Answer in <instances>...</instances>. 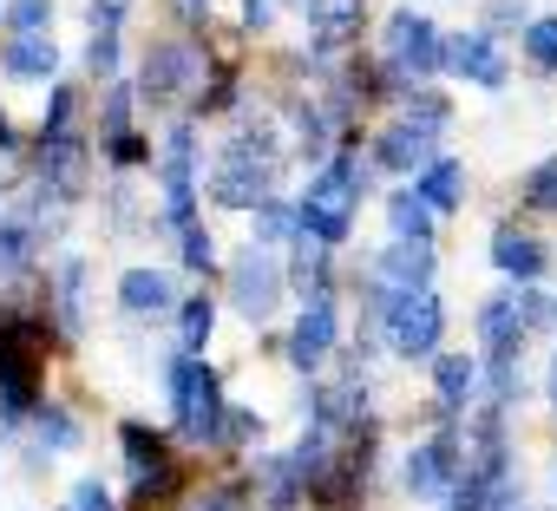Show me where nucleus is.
<instances>
[{"mask_svg": "<svg viewBox=\"0 0 557 511\" xmlns=\"http://www.w3.org/2000/svg\"><path fill=\"white\" fill-rule=\"evenodd\" d=\"M381 276H387L394 289H426V283H433V242H394V249L381 256Z\"/></svg>", "mask_w": 557, "mask_h": 511, "instance_id": "a211bd4d", "label": "nucleus"}, {"mask_svg": "<svg viewBox=\"0 0 557 511\" xmlns=\"http://www.w3.org/2000/svg\"><path fill=\"white\" fill-rule=\"evenodd\" d=\"M289 229H296V210H283V203H262V216H256V236H262V242L289 236Z\"/></svg>", "mask_w": 557, "mask_h": 511, "instance_id": "2f4dec72", "label": "nucleus"}, {"mask_svg": "<svg viewBox=\"0 0 557 511\" xmlns=\"http://www.w3.org/2000/svg\"><path fill=\"white\" fill-rule=\"evenodd\" d=\"M296 485H302L296 459H269V465H262V498H269V511H289V504H296Z\"/></svg>", "mask_w": 557, "mask_h": 511, "instance_id": "5701e85b", "label": "nucleus"}, {"mask_svg": "<svg viewBox=\"0 0 557 511\" xmlns=\"http://www.w3.org/2000/svg\"><path fill=\"white\" fill-rule=\"evenodd\" d=\"M190 511H236V498H230V491H210V498H197Z\"/></svg>", "mask_w": 557, "mask_h": 511, "instance_id": "a19ab883", "label": "nucleus"}, {"mask_svg": "<svg viewBox=\"0 0 557 511\" xmlns=\"http://www.w3.org/2000/svg\"><path fill=\"white\" fill-rule=\"evenodd\" d=\"M433 381H440V400H446V407H466L472 387H479V361H466V354H440Z\"/></svg>", "mask_w": 557, "mask_h": 511, "instance_id": "412c9836", "label": "nucleus"}, {"mask_svg": "<svg viewBox=\"0 0 557 511\" xmlns=\"http://www.w3.org/2000/svg\"><path fill=\"white\" fill-rule=\"evenodd\" d=\"M433 125H413V119H400V125H387L381 132V145H374V158L381 164H394V171H420V164H433Z\"/></svg>", "mask_w": 557, "mask_h": 511, "instance_id": "4468645a", "label": "nucleus"}, {"mask_svg": "<svg viewBox=\"0 0 557 511\" xmlns=\"http://www.w3.org/2000/svg\"><path fill=\"white\" fill-rule=\"evenodd\" d=\"M177 14L184 21H203V0H177Z\"/></svg>", "mask_w": 557, "mask_h": 511, "instance_id": "79ce46f5", "label": "nucleus"}, {"mask_svg": "<svg viewBox=\"0 0 557 511\" xmlns=\"http://www.w3.org/2000/svg\"><path fill=\"white\" fill-rule=\"evenodd\" d=\"M440 66H453L459 79L498 92L505 86V53L492 47V34H459V40H440Z\"/></svg>", "mask_w": 557, "mask_h": 511, "instance_id": "6e6552de", "label": "nucleus"}, {"mask_svg": "<svg viewBox=\"0 0 557 511\" xmlns=\"http://www.w3.org/2000/svg\"><path fill=\"white\" fill-rule=\"evenodd\" d=\"M387 223H394L400 242H426V236H433V210H426L413 190H400V197L387 203Z\"/></svg>", "mask_w": 557, "mask_h": 511, "instance_id": "4be33fe9", "label": "nucleus"}, {"mask_svg": "<svg viewBox=\"0 0 557 511\" xmlns=\"http://www.w3.org/2000/svg\"><path fill=\"white\" fill-rule=\"evenodd\" d=\"M125 125H132V92L119 86V92H112V105H106V138H119Z\"/></svg>", "mask_w": 557, "mask_h": 511, "instance_id": "4c0bfd02", "label": "nucleus"}, {"mask_svg": "<svg viewBox=\"0 0 557 511\" xmlns=\"http://www.w3.org/2000/svg\"><path fill=\"white\" fill-rule=\"evenodd\" d=\"M0 73L21 79V86H40V79H53V73H60V53H53V40H47V34H14L8 47H0Z\"/></svg>", "mask_w": 557, "mask_h": 511, "instance_id": "ddd939ff", "label": "nucleus"}, {"mask_svg": "<svg viewBox=\"0 0 557 511\" xmlns=\"http://www.w3.org/2000/svg\"><path fill=\"white\" fill-rule=\"evenodd\" d=\"M73 511H112L106 485H99V478H79V485H73Z\"/></svg>", "mask_w": 557, "mask_h": 511, "instance_id": "c9c22d12", "label": "nucleus"}, {"mask_svg": "<svg viewBox=\"0 0 557 511\" xmlns=\"http://www.w3.org/2000/svg\"><path fill=\"white\" fill-rule=\"evenodd\" d=\"M119 302H125L132 315H158V309H171V302H177V289H171V276H164V270H132V276L119 283Z\"/></svg>", "mask_w": 557, "mask_h": 511, "instance_id": "6ab92c4d", "label": "nucleus"}, {"mask_svg": "<svg viewBox=\"0 0 557 511\" xmlns=\"http://www.w3.org/2000/svg\"><path fill=\"white\" fill-rule=\"evenodd\" d=\"M479 335H485V354L505 367V361H511V348H518V335H524V322H518V309H511V302H485Z\"/></svg>", "mask_w": 557, "mask_h": 511, "instance_id": "aec40b11", "label": "nucleus"}, {"mask_svg": "<svg viewBox=\"0 0 557 511\" xmlns=\"http://www.w3.org/2000/svg\"><path fill=\"white\" fill-rule=\"evenodd\" d=\"M40 433H47V446H73V439H79L73 420H66L60 407H40Z\"/></svg>", "mask_w": 557, "mask_h": 511, "instance_id": "f704fd0d", "label": "nucleus"}, {"mask_svg": "<svg viewBox=\"0 0 557 511\" xmlns=\"http://www.w3.org/2000/svg\"><path fill=\"white\" fill-rule=\"evenodd\" d=\"M210 341V302H184V348Z\"/></svg>", "mask_w": 557, "mask_h": 511, "instance_id": "473e14b6", "label": "nucleus"}, {"mask_svg": "<svg viewBox=\"0 0 557 511\" xmlns=\"http://www.w3.org/2000/svg\"><path fill=\"white\" fill-rule=\"evenodd\" d=\"M216 439H230V446H249V439H262V420H256V413H223Z\"/></svg>", "mask_w": 557, "mask_h": 511, "instance_id": "7c9ffc66", "label": "nucleus"}, {"mask_svg": "<svg viewBox=\"0 0 557 511\" xmlns=\"http://www.w3.org/2000/svg\"><path fill=\"white\" fill-rule=\"evenodd\" d=\"M413 197H420L426 210H459V203H466V171H459L453 158H433V164H420Z\"/></svg>", "mask_w": 557, "mask_h": 511, "instance_id": "dca6fc26", "label": "nucleus"}, {"mask_svg": "<svg viewBox=\"0 0 557 511\" xmlns=\"http://www.w3.org/2000/svg\"><path fill=\"white\" fill-rule=\"evenodd\" d=\"M177 236H184V263H190V270H210V236H203L197 223H190V229H177Z\"/></svg>", "mask_w": 557, "mask_h": 511, "instance_id": "e433bc0d", "label": "nucleus"}, {"mask_svg": "<svg viewBox=\"0 0 557 511\" xmlns=\"http://www.w3.org/2000/svg\"><path fill=\"white\" fill-rule=\"evenodd\" d=\"M453 472H459V439L453 433H440V439H426V446L407 452V491L413 498H446Z\"/></svg>", "mask_w": 557, "mask_h": 511, "instance_id": "1a4fd4ad", "label": "nucleus"}, {"mask_svg": "<svg viewBox=\"0 0 557 511\" xmlns=\"http://www.w3.org/2000/svg\"><path fill=\"white\" fill-rule=\"evenodd\" d=\"M203 79V60H197V47H151V60H145V99H177V92H190Z\"/></svg>", "mask_w": 557, "mask_h": 511, "instance_id": "9d476101", "label": "nucleus"}, {"mask_svg": "<svg viewBox=\"0 0 557 511\" xmlns=\"http://www.w3.org/2000/svg\"><path fill=\"white\" fill-rule=\"evenodd\" d=\"M387 73H394V86L440 73V34H433L426 14H394L387 21Z\"/></svg>", "mask_w": 557, "mask_h": 511, "instance_id": "423d86ee", "label": "nucleus"}, {"mask_svg": "<svg viewBox=\"0 0 557 511\" xmlns=\"http://www.w3.org/2000/svg\"><path fill=\"white\" fill-rule=\"evenodd\" d=\"M492 263L505 276H518V283H537L544 276V242L537 236H518V229H498L492 236Z\"/></svg>", "mask_w": 557, "mask_h": 511, "instance_id": "f3484780", "label": "nucleus"}, {"mask_svg": "<svg viewBox=\"0 0 557 511\" xmlns=\"http://www.w3.org/2000/svg\"><path fill=\"white\" fill-rule=\"evenodd\" d=\"M524 203H531V210H557V158H544V164L524 177Z\"/></svg>", "mask_w": 557, "mask_h": 511, "instance_id": "bb28decb", "label": "nucleus"}, {"mask_svg": "<svg viewBox=\"0 0 557 511\" xmlns=\"http://www.w3.org/2000/svg\"><path fill=\"white\" fill-rule=\"evenodd\" d=\"M269 14H275V0H243V21L249 27H269Z\"/></svg>", "mask_w": 557, "mask_h": 511, "instance_id": "ea45409f", "label": "nucleus"}, {"mask_svg": "<svg viewBox=\"0 0 557 511\" xmlns=\"http://www.w3.org/2000/svg\"><path fill=\"white\" fill-rule=\"evenodd\" d=\"M79 296H86V263H66V270H60V309H66V328H86Z\"/></svg>", "mask_w": 557, "mask_h": 511, "instance_id": "393cba45", "label": "nucleus"}, {"mask_svg": "<svg viewBox=\"0 0 557 511\" xmlns=\"http://www.w3.org/2000/svg\"><path fill=\"white\" fill-rule=\"evenodd\" d=\"M171 407H177V426L190 439H216L223 426V394H216V374L203 361H177L171 367Z\"/></svg>", "mask_w": 557, "mask_h": 511, "instance_id": "39448f33", "label": "nucleus"}, {"mask_svg": "<svg viewBox=\"0 0 557 511\" xmlns=\"http://www.w3.org/2000/svg\"><path fill=\"white\" fill-rule=\"evenodd\" d=\"M329 348H335V302H329V296H315V302L302 309L296 335H289V361H296V367H315Z\"/></svg>", "mask_w": 557, "mask_h": 511, "instance_id": "2eb2a0df", "label": "nucleus"}, {"mask_svg": "<svg viewBox=\"0 0 557 511\" xmlns=\"http://www.w3.org/2000/svg\"><path fill=\"white\" fill-rule=\"evenodd\" d=\"M518 21H524L518 0H492V27H518Z\"/></svg>", "mask_w": 557, "mask_h": 511, "instance_id": "58836bf2", "label": "nucleus"}, {"mask_svg": "<svg viewBox=\"0 0 557 511\" xmlns=\"http://www.w3.org/2000/svg\"><path fill=\"white\" fill-rule=\"evenodd\" d=\"M550 387H557V367H550Z\"/></svg>", "mask_w": 557, "mask_h": 511, "instance_id": "37998d69", "label": "nucleus"}, {"mask_svg": "<svg viewBox=\"0 0 557 511\" xmlns=\"http://www.w3.org/2000/svg\"><path fill=\"white\" fill-rule=\"evenodd\" d=\"M27 249H34V223L0 216V276H14V270L27 263Z\"/></svg>", "mask_w": 557, "mask_h": 511, "instance_id": "b1692460", "label": "nucleus"}, {"mask_svg": "<svg viewBox=\"0 0 557 511\" xmlns=\"http://www.w3.org/2000/svg\"><path fill=\"white\" fill-rule=\"evenodd\" d=\"M524 53H531L537 66H550V73H557V21H550V14L524 27Z\"/></svg>", "mask_w": 557, "mask_h": 511, "instance_id": "a878e982", "label": "nucleus"}, {"mask_svg": "<svg viewBox=\"0 0 557 511\" xmlns=\"http://www.w3.org/2000/svg\"><path fill=\"white\" fill-rule=\"evenodd\" d=\"M164 203H171V229L197 223V197H190V125H177L171 145H164Z\"/></svg>", "mask_w": 557, "mask_h": 511, "instance_id": "9b49d317", "label": "nucleus"}, {"mask_svg": "<svg viewBox=\"0 0 557 511\" xmlns=\"http://www.w3.org/2000/svg\"><path fill=\"white\" fill-rule=\"evenodd\" d=\"M407 119H413V125H433V132H440V125L453 119V105H446L440 92H413V99H407Z\"/></svg>", "mask_w": 557, "mask_h": 511, "instance_id": "c85d7f7f", "label": "nucleus"}, {"mask_svg": "<svg viewBox=\"0 0 557 511\" xmlns=\"http://www.w3.org/2000/svg\"><path fill=\"white\" fill-rule=\"evenodd\" d=\"M302 21H309V47L335 53L361 34V0H302Z\"/></svg>", "mask_w": 557, "mask_h": 511, "instance_id": "f8f14e48", "label": "nucleus"}, {"mask_svg": "<svg viewBox=\"0 0 557 511\" xmlns=\"http://www.w3.org/2000/svg\"><path fill=\"white\" fill-rule=\"evenodd\" d=\"M125 27V0H92V40H119Z\"/></svg>", "mask_w": 557, "mask_h": 511, "instance_id": "c756f323", "label": "nucleus"}, {"mask_svg": "<svg viewBox=\"0 0 557 511\" xmlns=\"http://www.w3.org/2000/svg\"><path fill=\"white\" fill-rule=\"evenodd\" d=\"M47 138H73V92H66V86L53 92V112H47Z\"/></svg>", "mask_w": 557, "mask_h": 511, "instance_id": "72a5a7b5", "label": "nucleus"}, {"mask_svg": "<svg viewBox=\"0 0 557 511\" xmlns=\"http://www.w3.org/2000/svg\"><path fill=\"white\" fill-rule=\"evenodd\" d=\"M34 381H40V328L27 315L0 322V407L27 413L34 407Z\"/></svg>", "mask_w": 557, "mask_h": 511, "instance_id": "7ed1b4c3", "label": "nucleus"}, {"mask_svg": "<svg viewBox=\"0 0 557 511\" xmlns=\"http://www.w3.org/2000/svg\"><path fill=\"white\" fill-rule=\"evenodd\" d=\"M230 302H236L249 322H269L275 302H283V270H275L262 249L236 256V263H230Z\"/></svg>", "mask_w": 557, "mask_h": 511, "instance_id": "0eeeda50", "label": "nucleus"}, {"mask_svg": "<svg viewBox=\"0 0 557 511\" xmlns=\"http://www.w3.org/2000/svg\"><path fill=\"white\" fill-rule=\"evenodd\" d=\"M47 21H53V0H14V8H8L14 34H47Z\"/></svg>", "mask_w": 557, "mask_h": 511, "instance_id": "cd10ccee", "label": "nucleus"}, {"mask_svg": "<svg viewBox=\"0 0 557 511\" xmlns=\"http://www.w3.org/2000/svg\"><path fill=\"white\" fill-rule=\"evenodd\" d=\"M269 171H275V145H269V138H236V145L216 158L210 197L230 203V210H256V203H269Z\"/></svg>", "mask_w": 557, "mask_h": 511, "instance_id": "f03ea898", "label": "nucleus"}, {"mask_svg": "<svg viewBox=\"0 0 557 511\" xmlns=\"http://www.w3.org/2000/svg\"><path fill=\"white\" fill-rule=\"evenodd\" d=\"M440 328H446V309H440L433 289H394L387 296V341H394V354H433Z\"/></svg>", "mask_w": 557, "mask_h": 511, "instance_id": "20e7f679", "label": "nucleus"}, {"mask_svg": "<svg viewBox=\"0 0 557 511\" xmlns=\"http://www.w3.org/2000/svg\"><path fill=\"white\" fill-rule=\"evenodd\" d=\"M361 190H368V164H361L355 151L329 158L322 177H309V197H302V210H296V229L315 236V242H342L348 223H355V210H361Z\"/></svg>", "mask_w": 557, "mask_h": 511, "instance_id": "f257e3e1", "label": "nucleus"}]
</instances>
